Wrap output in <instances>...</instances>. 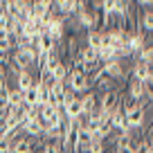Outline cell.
<instances>
[{
	"mask_svg": "<svg viewBox=\"0 0 153 153\" xmlns=\"http://www.w3.org/2000/svg\"><path fill=\"white\" fill-rule=\"evenodd\" d=\"M128 76H131V79H137V81H142L144 86L151 88V83H153V68L146 65V63L135 61L133 68H131V74H128Z\"/></svg>",
	"mask_w": 153,
	"mask_h": 153,
	"instance_id": "6da1fadb",
	"label": "cell"
},
{
	"mask_svg": "<svg viewBox=\"0 0 153 153\" xmlns=\"http://www.w3.org/2000/svg\"><path fill=\"white\" fill-rule=\"evenodd\" d=\"M41 146V137L32 140L27 135H18V137L11 142V153H34V149Z\"/></svg>",
	"mask_w": 153,
	"mask_h": 153,
	"instance_id": "7a4b0ae2",
	"label": "cell"
},
{
	"mask_svg": "<svg viewBox=\"0 0 153 153\" xmlns=\"http://www.w3.org/2000/svg\"><path fill=\"white\" fill-rule=\"evenodd\" d=\"M126 126H128L131 131L133 128H142L144 126V120H146V110L142 108V104H137L135 108H131V110H126Z\"/></svg>",
	"mask_w": 153,
	"mask_h": 153,
	"instance_id": "3957f363",
	"label": "cell"
},
{
	"mask_svg": "<svg viewBox=\"0 0 153 153\" xmlns=\"http://www.w3.org/2000/svg\"><path fill=\"white\" fill-rule=\"evenodd\" d=\"M65 88H70L74 95H79V92H86L88 88H90V83H88L86 74H79V72H70L65 79Z\"/></svg>",
	"mask_w": 153,
	"mask_h": 153,
	"instance_id": "277c9868",
	"label": "cell"
},
{
	"mask_svg": "<svg viewBox=\"0 0 153 153\" xmlns=\"http://www.w3.org/2000/svg\"><path fill=\"white\" fill-rule=\"evenodd\" d=\"M50 9H52V0H34V2H32V16H34V20L48 18Z\"/></svg>",
	"mask_w": 153,
	"mask_h": 153,
	"instance_id": "5b68a950",
	"label": "cell"
},
{
	"mask_svg": "<svg viewBox=\"0 0 153 153\" xmlns=\"http://www.w3.org/2000/svg\"><path fill=\"white\" fill-rule=\"evenodd\" d=\"M92 113H97V95H95V90L81 97V115H92Z\"/></svg>",
	"mask_w": 153,
	"mask_h": 153,
	"instance_id": "8992f818",
	"label": "cell"
},
{
	"mask_svg": "<svg viewBox=\"0 0 153 153\" xmlns=\"http://www.w3.org/2000/svg\"><path fill=\"white\" fill-rule=\"evenodd\" d=\"M34 81H36V76H32L29 72H20L18 76H16V88H18L20 92L29 90V88L34 86Z\"/></svg>",
	"mask_w": 153,
	"mask_h": 153,
	"instance_id": "52a82bcc",
	"label": "cell"
},
{
	"mask_svg": "<svg viewBox=\"0 0 153 153\" xmlns=\"http://www.w3.org/2000/svg\"><path fill=\"white\" fill-rule=\"evenodd\" d=\"M86 45H88V48H92L95 52H97V50H101V32L88 29V32H86Z\"/></svg>",
	"mask_w": 153,
	"mask_h": 153,
	"instance_id": "ba28073f",
	"label": "cell"
},
{
	"mask_svg": "<svg viewBox=\"0 0 153 153\" xmlns=\"http://www.w3.org/2000/svg\"><path fill=\"white\" fill-rule=\"evenodd\" d=\"M7 106H11V108H20L23 106V92L18 88H9V92H7Z\"/></svg>",
	"mask_w": 153,
	"mask_h": 153,
	"instance_id": "9c48e42d",
	"label": "cell"
},
{
	"mask_svg": "<svg viewBox=\"0 0 153 153\" xmlns=\"http://www.w3.org/2000/svg\"><path fill=\"white\" fill-rule=\"evenodd\" d=\"M135 61H140V63H146V65H151V63H153V48H151V43H149V45H144V48L140 50L137 54H135Z\"/></svg>",
	"mask_w": 153,
	"mask_h": 153,
	"instance_id": "30bf717a",
	"label": "cell"
},
{
	"mask_svg": "<svg viewBox=\"0 0 153 153\" xmlns=\"http://www.w3.org/2000/svg\"><path fill=\"white\" fill-rule=\"evenodd\" d=\"M38 149H41V153H61V140H56V142H43Z\"/></svg>",
	"mask_w": 153,
	"mask_h": 153,
	"instance_id": "8fae6325",
	"label": "cell"
},
{
	"mask_svg": "<svg viewBox=\"0 0 153 153\" xmlns=\"http://www.w3.org/2000/svg\"><path fill=\"white\" fill-rule=\"evenodd\" d=\"M88 153H106V144L104 142H95V140H92V142L88 144Z\"/></svg>",
	"mask_w": 153,
	"mask_h": 153,
	"instance_id": "7c38bea8",
	"label": "cell"
},
{
	"mask_svg": "<svg viewBox=\"0 0 153 153\" xmlns=\"http://www.w3.org/2000/svg\"><path fill=\"white\" fill-rule=\"evenodd\" d=\"M0 153H11V142L0 133Z\"/></svg>",
	"mask_w": 153,
	"mask_h": 153,
	"instance_id": "4fadbf2b",
	"label": "cell"
},
{
	"mask_svg": "<svg viewBox=\"0 0 153 153\" xmlns=\"http://www.w3.org/2000/svg\"><path fill=\"white\" fill-rule=\"evenodd\" d=\"M7 110V95H0V115Z\"/></svg>",
	"mask_w": 153,
	"mask_h": 153,
	"instance_id": "5bb4252c",
	"label": "cell"
},
{
	"mask_svg": "<svg viewBox=\"0 0 153 153\" xmlns=\"http://www.w3.org/2000/svg\"><path fill=\"white\" fill-rule=\"evenodd\" d=\"M5 83H7V72L2 70V68H0V88L5 86Z\"/></svg>",
	"mask_w": 153,
	"mask_h": 153,
	"instance_id": "9a60e30c",
	"label": "cell"
},
{
	"mask_svg": "<svg viewBox=\"0 0 153 153\" xmlns=\"http://www.w3.org/2000/svg\"><path fill=\"white\" fill-rule=\"evenodd\" d=\"M0 133H5V124L2 122H0Z\"/></svg>",
	"mask_w": 153,
	"mask_h": 153,
	"instance_id": "2e32d148",
	"label": "cell"
}]
</instances>
